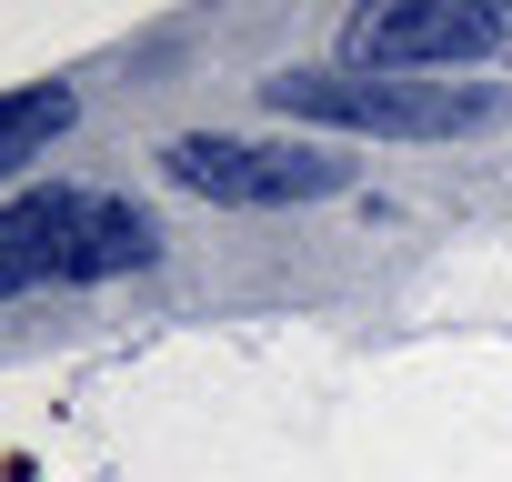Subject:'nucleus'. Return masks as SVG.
Here are the masks:
<instances>
[{
	"label": "nucleus",
	"mask_w": 512,
	"mask_h": 482,
	"mask_svg": "<svg viewBox=\"0 0 512 482\" xmlns=\"http://www.w3.org/2000/svg\"><path fill=\"white\" fill-rule=\"evenodd\" d=\"M262 101L282 121L372 131V141H462L512 111L502 81H412V71H272Z\"/></svg>",
	"instance_id": "nucleus-1"
},
{
	"label": "nucleus",
	"mask_w": 512,
	"mask_h": 482,
	"mask_svg": "<svg viewBox=\"0 0 512 482\" xmlns=\"http://www.w3.org/2000/svg\"><path fill=\"white\" fill-rule=\"evenodd\" d=\"M512 51V0H352L342 71H472Z\"/></svg>",
	"instance_id": "nucleus-2"
},
{
	"label": "nucleus",
	"mask_w": 512,
	"mask_h": 482,
	"mask_svg": "<svg viewBox=\"0 0 512 482\" xmlns=\"http://www.w3.org/2000/svg\"><path fill=\"white\" fill-rule=\"evenodd\" d=\"M161 171L201 201H231V211H302V201L352 191V161H332L312 141H241V131H181L161 151Z\"/></svg>",
	"instance_id": "nucleus-3"
},
{
	"label": "nucleus",
	"mask_w": 512,
	"mask_h": 482,
	"mask_svg": "<svg viewBox=\"0 0 512 482\" xmlns=\"http://www.w3.org/2000/svg\"><path fill=\"white\" fill-rule=\"evenodd\" d=\"M81 211H91V191H61V181L0 201V302H21V292H41V282L71 272V231H81Z\"/></svg>",
	"instance_id": "nucleus-4"
},
{
	"label": "nucleus",
	"mask_w": 512,
	"mask_h": 482,
	"mask_svg": "<svg viewBox=\"0 0 512 482\" xmlns=\"http://www.w3.org/2000/svg\"><path fill=\"white\" fill-rule=\"evenodd\" d=\"M151 262H161V221H151L141 201L91 191V211H81V231H71V272H61V282H111V272H151Z\"/></svg>",
	"instance_id": "nucleus-5"
},
{
	"label": "nucleus",
	"mask_w": 512,
	"mask_h": 482,
	"mask_svg": "<svg viewBox=\"0 0 512 482\" xmlns=\"http://www.w3.org/2000/svg\"><path fill=\"white\" fill-rule=\"evenodd\" d=\"M81 121V91L71 81H31V91H0V181L11 171H31L61 131Z\"/></svg>",
	"instance_id": "nucleus-6"
}]
</instances>
